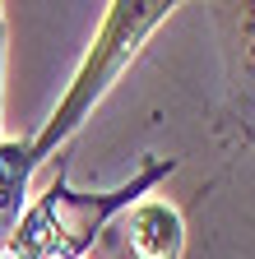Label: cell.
Listing matches in <instances>:
<instances>
[{"label": "cell", "mask_w": 255, "mask_h": 259, "mask_svg": "<svg viewBox=\"0 0 255 259\" xmlns=\"http://www.w3.org/2000/svg\"><path fill=\"white\" fill-rule=\"evenodd\" d=\"M172 162L158 157L121 190H107V194H75L65 181H51L33 208H23L14 236L0 245V259H84L93 250V236L102 232L112 218H121L135 199H144V190L167 176Z\"/></svg>", "instance_id": "cell-1"}, {"label": "cell", "mask_w": 255, "mask_h": 259, "mask_svg": "<svg viewBox=\"0 0 255 259\" xmlns=\"http://www.w3.org/2000/svg\"><path fill=\"white\" fill-rule=\"evenodd\" d=\"M176 5H167V0H116V5H107V19L98 28V37H93L79 74L65 93V102H60L51 111V120L42 125V135L33 139V167H42V162L56 153V144H65L75 130L84 125V116L102 102V97L112 93V83L121 79V70L139 56L144 37L172 14Z\"/></svg>", "instance_id": "cell-2"}, {"label": "cell", "mask_w": 255, "mask_h": 259, "mask_svg": "<svg viewBox=\"0 0 255 259\" xmlns=\"http://www.w3.org/2000/svg\"><path fill=\"white\" fill-rule=\"evenodd\" d=\"M116 222L125 232V250L135 259H181V250H186V222H181V213L167 199H158V194L135 199Z\"/></svg>", "instance_id": "cell-3"}, {"label": "cell", "mask_w": 255, "mask_h": 259, "mask_svg": "<svg viewBox=\"0 0 255 259\" xmlns=\"http://www.w3.org/2000/svg\"><path fill=\"white\" fill-rule=\"evenodd\" d=\"M33 181V139H0V245L23 218V194Z\"/></svg>", "instance_id": "cell-4"}, {"label": "cell", "mask_w": 255, "mask_h": 259, "mask_svg": "<svg viewBox=\"0 0 255 259\" xmlns=\"http://www.w3.org/2000/svg\"><path fill=\"white\" fill-rule=\"evenodd\" d=\"M241 56H246V74L255 79V5H241Z\"/></svg>", "instance_id": "cell-5"}, {"label": "cell", "mask_w": 255, "mask_h": 259, "mask_svg": "<svg viewBox=\"0 0 255 259\" xmlns=\"http://www.w3.org/2000/svg\"><path fill=\"white\" fill-rule=\"evenodd\" d=\"M0 70H5V14H0ZM5 93V88H0Z\"/></svg>", "instance_id": "cell-6"}, {"label": "cell", "mask_w": 255, "mask_h": 259, "mask_svg": "<svg viewBox=\"0 0 255 259\" xmlns=\"http://www.w3.org/2000/svg\"><path fill=\"white\" fill-rule=\"evenodd\" d=\"M84 259H88V254H84Z\"/></svg>", "instance_id": "cell-7"}]
</instances>
